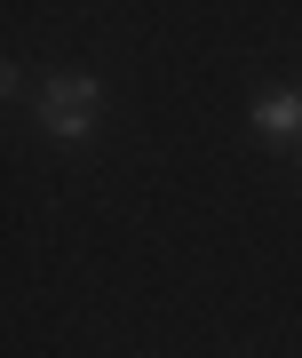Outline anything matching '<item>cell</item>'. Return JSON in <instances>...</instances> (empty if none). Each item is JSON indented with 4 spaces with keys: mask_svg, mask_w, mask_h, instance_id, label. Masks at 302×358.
<instances>
[{
    "mask_svg": "<svg viewBox=\"0 0 302 358\" xmlns=\"http://www.w3.org/2000/svg\"><path fill=\"white\" fill-rule=\"evenodd\" d=\"M96 103H103V88L88 72H48L40 80V128H48L56 143H80L96 128Z\"/></svg>",
    "mask_w": 302,
    "mask_h": 358,
    "instance_id": "6da1fadb",
    "label": "cell"
},
{
    "mask_svg": "<svg viewBox=\"0 0 302 358\" xmlns=\"http://www.w3.org/2000/svg\"><path fill=\"white\" fill-rule=\"evenodd\" d=\"M254 128H263V136H302V88L263 96V103H254Z\"/></svg>",
    "mask_w": 302,
    "mask_h": 358,
    "instance_id": "7a4b0ae2",
    "label": "cell"
}]
</instances>
